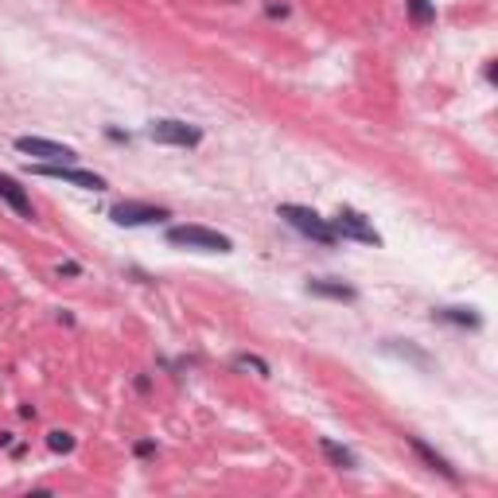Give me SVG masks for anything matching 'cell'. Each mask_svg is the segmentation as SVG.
Here are the masks:
<instances>
[{
	"mask_svg": "<svg viewBox=\"0 0 498 498\" xmlns=\"http://www.w3.org/2000/svg\"><path fill=\"white\" fill-rule=\"evenodd\" d=\"M319 447H323V455H327V460L335 463V467H343V471H354V452H346V447H339L335 440H327V436L319 440Z\"/></svg>",
	"mask_w": 498,
	"mask_h": 498,
	"instance_id": "obj_11",
	"label": "cell"
},
{
	"mask_svg": "<svg viewBox=\"0 0 498 498\" xmlns=\"http://www.w3.org/2000/svg\"><path fill=\"white\" fill-rule=\"evenodd\" d=\"M152 452H156L152 440H140V444H137V455H152Z\"/></svg>",
	"mask_w": 498,
	"mask_h": 498,
	"instance_id": "obj_18",
	"label": "cell"
},
{
	"mask_svg": "<svg viewBox=\"0 0 498 498\" xmlns=\"http://www.w3.org/2000/svg\"><path fill=\"white\" fill-rule=\"evenodd\" d=\"M47 447H51V452H70V447H74V436L63 433V428H55V433H47Z\"/></svg>",
	"mask_w": 498,
	"mask_h": 498,
	"instance_id": "obj_14",
	"label": "cell"
},
{
	"mask_svg": "<svg viewBox=\"0 0 498 498\" xmlns=\"http://www.w3.org/2000/svg\"><path fill=\"white\" fill-rule=\"evenodd\" d=\"M277 214H280V218H285L292 230H300L304 238H312V242H319V245H335V242H339L335 230H331V222H327V218H319L315 211H308V206L280 203V206H277Z\"/></svg>",
	"mask_w": 498,
	"mask_h": 498,
	"instance_id": "obj_1",
	"label": "cell"
},
{
	"mask_svg": "<svg viewBox=\"0 0 498 498\" xmlns=\"http://www.w3.org/2000/svg\"><path fill=\"white\" fill-rule=\"evenodd\" d=\"M0 447H12V433H0Z\"/></svg>",
	"mask_w": 498,
	"mask_h": 498,
	"instance_id": "obj_20",
	"label": "cell"
},
{
	"mask_svg": "<svg viewBox=\"0 0 498 498\" xmlns=\"http://www.w3.org/2000/svg\"><path fill=\"white\" fill-rule=\"evenodd\" d=\"M16 148H20L23 156L43 160V164H74V160H78V152H74V148L55 144V140H43V137H16Z\"/></svg>",
	"mask_w": 498,
	"mask_h": 498,
	"instance_id": "obj_6",
	"label": "cell"
},
{
	"mask_svg": "<svg viewBox=\"0 0 498 498\" xmlns=\"http://www.w3.org/2000/svg\"><path fill=\"white\" fill-rule=\"evenodd\" d=\"M269 16H288V4H269Z\"/></svg>",
	"mask_w": 498,
	"mask_h": 498,
	"instance_id": "obj_19",
	"label": "cell"
},
{
	"mask_svg": "<svg viewBox=\"0 0 498 498\" xmlns=\"http://www.w3.org/2000/svg\"><path fill=\"white\" fill-rule=\"evenodd\" d=\"M234 366H242V370H257V374H269V362H265V359H257V354H238V359H234Z\"/></svg>",
	"mask_w": 498,
	"mask_h": 498,
	"instance_id": "obj_15",
	"label": "cell"
},
{
	"mask_svg": "<svg viewBox=\"0 0 498 498\" xmlns=\"http://www.w3.org/2000/svg\"><path fill=\"white\" fill-rule=\"evenodd\" d=\"M389 351H397V354H405V359H413V362H420V366H425V354H420V351H413V346H393V343H389Z\"/></svg>",
	"mask_w": 498,
	"mask_h": 498,
	"instance_id": "obj_16",
	"label": "cell"
},
{
	"mask_svg": "<svg viewBox=\"0 0 498 498\" xmlns=\"http://www.w3.org/2000/svg\"><path fill=\"white\" fill-rule=\"evenodd\" d=\"M405 4H409V20H413V23H420V28L436 20V8L428 4V0H405Z\"/></svg>",
	"mask_w": 498,
	"mask_h": 498,
	"instance_id": "obj_13",
	"label": "cell"
},
{
	"mask_svg": "<svg viewBox=\"0 0 498 498\" xmlns=\"http://www.w3.org/2000/svg\"><path fill=\"white\" fill-rule=\"evenodd\" d=\"M31 176H43V179H63L70 187H82V191H105V179L94 176V171H82L74 164H36Z\"/></svg>",
	"mask_w": 498,
	"mask_h": 498,
	"instance_id": "obj_4",
	"label": "cell"
},
{
	"mask_svg": "<svg viewBox=\"0 0 498 498\" xmlns=\"http://www.w3.org/2000/svg\"><path fill=\"white\" fill-rule=\"evenodd\" d=\"M331 230H335V238H351V242H362V245H381V234L354 211H339L331 218Z\"/></svg>",
	"mask_w": 498,
	"mask_h": 498,
	"instance_id": "obj_7",
	"label": "cell"
},
{
	"mask_svg": "<svg viewBox=\"0 0 498 498\" xmlns=\"http://www.w3.org/2000/svg\"><path fill=\"white\" fill-rule=\"evenodd\" d=\"M148 137H152L156 144L195 148L198 140H203V132H198L195 124H187V121H152V124H148Z\"/></svg>",
	"mask_w": 498,
	"mask_h": 498,
	"instance_id": "obj_5",
	"label": "cell"
},
{
	"mask_svg": "<svg viewBox=\"0 0 498 498\" xmlns=\"http://www.w3.org/2000/svg\"><path fill=\"white\" fill-rule=\"evenodd\" d=\"M168 242L171 245H187V249H203V253H230L234 242L218 230H206V226H171L168 230Z\"/></svg>",
	"mask_w": 498,
	"mask_h": 498,
	"instance_id": "obj_2",
	"label": "cell"
},
{
	"mask_svg": "<svg viewBox=\"0 0 498 498\" xmlns=\"http://www.w3.org/2000/svg\"><path fill=\"white\" fill-rule=\"evenodd\" d=\"M78 272H82V269H78L74 261H63V265H59V277H78Z\"/></svg>",
	"mask_w": 498,
	"mask_h": 498,
	"instance_id": "obj_17",
	"label": "cell"
},
{
	"mask_svg": "<svg viewBox=\"0 0 498 498\" xmlns=\"http://www.w3.org/2000/svg\"><path fill=\"white\" fill-rule=\"evenodd\" d=\"M0 198H4L8 206H12L20 218H36V211H31V198H28V191H23L20 184H16L12 176H0Z\"/></svg>",
	"mask_w": 498,
	"mask_h": 498,
	"instance_id": "obj_9",
	"label": "cell"
},
{
	"mask_svg": "<svg viewBox=\"0 0 498 498\" xmlns=\"http://www.w3.org/2000/svg\"><path fill=\"white\" fill-rule=\"evenodd\" d=\"M110 218L117 222V226H156V222L171 218L168 206H152V203H132V198H124L110 211Z\"/></svg>",
	"mask_w": 498,
	"mask_h": 498,
	"instance_id": "obj_3",
	"label": "cell"
},
{
	"mask_svg": "<svg viewBox=\"0 0 498 498\" xmlns=\"http://www.w3.org/2000/svg\"><path fill=\"white\" fill-rule=\"evenodd\" d=\"M405 444H409L413 452H417L420 460L428 463V471H436V475H444L447 483H460V475H455V467H452V463H447V460H444V455H440V452H433V447H428V444H425V440H420V436H405Z\"/></svg>",
	"mask_w": 498,
	"mask_h": 498,
	"instance_id": "obj_8",
	"label": "cell"
},
{
	"mask_svg": "<svg viewBox=\"0 0 498 498\" xmlns=\"http://www.w3.org/2000/svg\"><path fill=\"white\" fill-rule=\"evenodd\" d=\"M436 319H444V323H460V327H479V323H483L471 308H440V312H436Z\"/></svg>",
	"mask_w": 498,
	"mask_h": 498,
	"instance_id": "obj_12",
	"label": "cell"
},
{
	"mask_svg": "<svg viewBox=\"0 0 498 498\" xmlns=\"http://www.w3.org/2000/svg\"><path fill=\"white\" fill-rule=\"evenodd\" d=\"M308 292H312V296H327V300H343V304L359 300V292H354L351 285H343V280H327V277L308 280Z\"/></svg>",
	"mask_w": 498,
	"mask_h": 498,
	"instance_id": "obj_10",
	"label": "cell"
}]
</instances>
